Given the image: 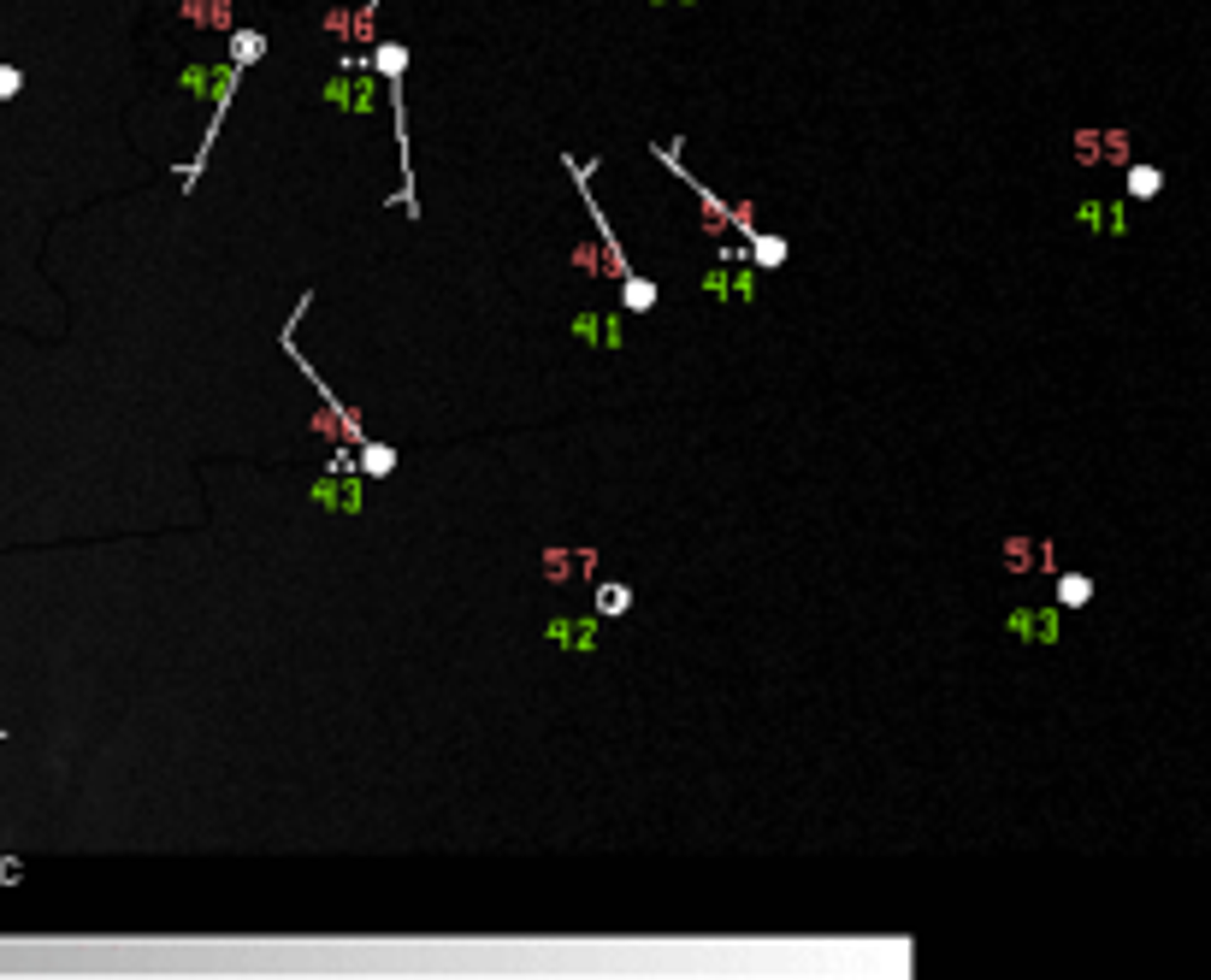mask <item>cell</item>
Segmentation results:
<instances>
[{"instance_id":"7c38bea8","label":"cell","mask_w":1211,"mask_h":980,"mask_svg":"<svg viewBox=\"0 0 1211 980\" xmlns=\"http://www.w3.org/2000/svg\"><path fill=\"white\" fill-rule=\"evenodd\" d=\"M18 89H24V71L18 66H0V101H12Z\"/></svg>"},{"instance_id":"8992f818","label":"cell","mask_w":1211,"mask_h":980,"mask_svg":"<svg viewBox=\"0 0 1211 980\" xmlns=\"http://www.w3.org/2000/svg\"><path fill=\"white\" fill-rule=\"evenodd\" d=\"M1058 603H1064V609H1088V603H1093V579H1088V574H1064V579H1058Z\"/></svg>"},{"instance_id":"277c9868","label":"cell","mask_w":1211,"mask_h":980,"mask_svg":"<svg viewBox=\"0 0 1211 980\" xmlns=\"http://www.w3.org/2000/svg\"><path fill=\"white\" fill-rule=\"evenodd\" d=\"M266 47H273V42H266V30H231V42H225V60H231V66H242V71H249V66L260 60V53H266Z\"/></svg>"},{"instance_id":"30bf717a","label":"cell","mask_w":1211,"mask_h":980,"mask_svg":"<svg viewBox=\"0 0 1211 980\" xmlns=\"http://www.w3.org/2000/svg\"><path fill=\"white\" fill-rule=\"evenodd\" d=\"M1075 160H1082V166H1106V142H1099V130H1075Z\"/></svg>"},{"instance_id":"6da1fadb","label":"cell","mask_w":1211,"mask_h":980,"mask_svg":"<svg viewBox=\"0 0 1211 980\" xmlns=\"http://www.w3.org/2000/svg\"><path fill=\"white\" fill-rule=\"evenodd\" d=\"M561 166L574 172V183H579V196H585V207H591V225H597V236H603V254H609V272H615V284H621V295H627V308L633 313H651L656 308V284H644L638 272H633V260L621 254V242H615V225H609V213H603V201L591 196V172H585V160H561Z\"/></svg>"},{"instance_id":"3957f363","label":"cell","mask_w":1211,"mask_h":980,"mask_svg":"<svg viewBox=\"0 0 1211 980\" xmlns=\"http://www.w3.org/2000/svg\"><path fill=\"white\" fill-rule=\"evenodd\" d=\"M1011 626H1016V638H1034V644H1052L1058 638V614L1052 609H1040V614L1034 609H1016Z\"/></svg>"},{"instance_id":"5b68a950","label":"cell","mask_w":1211,"mask_h":980,"mask_svg":"<svg viewBox=\"0 0 1211 980\" xmlns=\"http://www.w3.org/2000/svg\"><path fill=\"white\" fill-rule=\"evenodd\" d=\"M745 242H750V260H757L763 272H768V266H780V260L792 254V249H786V236H768V231H750Z\"/></svg>"},{"instance_id":"7a4b0ae2","label":"cell","mask_w":1211,"mask_h":980,"mask_svg":"<svg viewBox=\"0 0 1211 980\" xmlns=\"http://www.w3.org/2000/svg\"><path fill=\"white\" fill-rule=\"evenodd\" d=\"M355 467H361V479H390L396 473V449L390 443H355Z\"/></svg>"},{"instance_id":"8fae6325","label":"cell","mask_w":1211,"mask_h":980,"mask_svg":"<svg viewBox=\"0 0 1211 980\" xmlns=\"http://www.w3.org/2000/svg\"><path fill=\"white\" fill-rule=\"evenodd\" d=\"M1106 142V166H1128V130H1099Z\"/></svg>"},{"instance_id":"9c48e42d","label":"cell","mask_w":1211,"mask_h":980,"mask_svg":"<svg viewBox=\"0 0 1211 980\" xmlns=\"http://www.w3.org/2000/svg\"><path fill=\"white\" fill-rule=\"evenodd\" d=\"M183 12H190L196 24H219V30L231 24V7H225V0H183Z\"/></svg>"},{"instance_id":"52a82bcc","label":"cell","mask_w":1211,"mask_h":980,"mask_svg":"<svg viewBox=\"0 0 1211 980\" xmlns=\"http://www.w3.org/2000/svg\"><path fill=\"white\" fill-rule=\"evenodd\" d=\"M1159 189H1164V172L1159 166H1128V196H1135V201H1152Z\"/></svg>"},{"instance_id":"ba28073f","label":"cell","mask_w":1211,"mask_h":980,"mask_svg":"<svg viewBox=\"0 0 1211 980\" xmlns=\"http://www.w3.org/2000/svg\"><path fill=\"white\" fill-rule=\"evenodd\" d=\"M627 609H633V585H597V614L603 620L627 614Z\"/></svg>"}]
</instances>
